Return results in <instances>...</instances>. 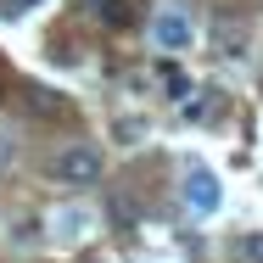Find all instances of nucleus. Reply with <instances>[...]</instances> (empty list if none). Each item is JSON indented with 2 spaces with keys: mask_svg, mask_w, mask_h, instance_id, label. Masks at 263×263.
Here are the masks:
<instances>
[{
  "mask_svg": "<svg viewBox=\"0 0 263 263\" xmlns=\"http://www.w3.org/2000/svg\"><path fill=\"white\" fill-rule=\"evenodd\" d=\"M84 263H96V258H84Z\"/></svg>",
  "mask_w": 263,
  "mask_h": 263,
  "instance_id": "obj_7",
  "label": "nucleus"
},
{
  "mask_svg": "<svg viewBox=\"0 0 263 263\" xmlns=\"http://www.w3.org/2000/svg\"><path fill=\"white\" fill-rule=\"evenodd\" d=\"M101 168H106V157L96 146H67V152H56V162H51V174L62 185H96Z\"/></svg>",
  "mask_w": 263,
  "mask_h": 263,
  "instance_id": "obj_2",
  "label": "nucleus"
},
{
  "mask_svg": "<svg viewBox=\"0 0 263 263\" xmlns=\"http://www.w3.org/2000/svg\"><path fill=\"white\" fill-rule=\"evenodd\" d=\"M152 40H157L162 51H191V40H196V23H191V11L185 6H157L152 11Z\"/></svg>",
  "mask_w": 263,
  "mask_h": 263,
  "instance_id": "obj_1",
  "label": "nucleus"
},
{
  "mask_svg": "<svg viewBox=\"0 0 263 263\" xmlns=\"http://www.w3.org/2000/svg\"><path fill=\"white\" fill-rule=\"evenodd\" d=\"M241 258H247V263H263V230H258V235H247V241H241Z\"/></svg>",
  "mask_w": 263,
  "mask_h": 263,
  "instance_id": "obj_5",
  "label": "nucleus"
},
{
  "mask_svg": "<svg viewBox=\"0 0 263 263\" xmlns=\"http://www.w3.org/2000/svg\"><path fill=\"white\" fill-rule=\"evenodd\" d=\"M11 157H17V146H11V140H0V168H11Z\"/></svg>",
  "mask_w": 263,
  "mask_h": 263,
  "instance_id": "obj_6",
  "label": "nucleus"
},
{
  "mask_svg": "<svg viewBox=\"0 0 263 263\" xmlns=\"http://www.w3.org/2000/svg\"><path fill=\"white\" fill-rule=\"evenodd\" d=\"M224 202V185H218V174L213 168H191L185 174V213H196V218H213Z\"/></svg>",
  "mask_w": 263,
  "mask_h": 263,
  "instance_id": "obj_3",
  "label": "nucleus"
},
{
  "mask_svg": "<svg viewBox=\"0 0 263 263\" xmlns=\"http://www.w3.org/2000/svg\"><path fill=\"white\" fill-rule=\"evenodd\" d=\"M28 101L40 106V112H62V96H51V90H40V84L28 90Z\"/></svg>",
  "mask_w": 263,
  "mask_h": 263,
  "instance_id": "obj_4",
  "label": "nucleus"
}]
</instances>
